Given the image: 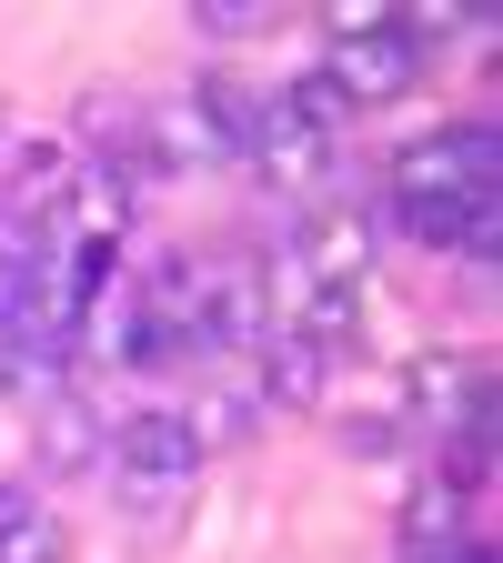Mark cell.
Returning <instances> with one entry per match:
<instances>
[{
  "instance_id": "obj_1",
  "label": "cell",
  "mask_w": 503,
  "mask_h": 563,
  "mask_svg": "<svg viewBox=\"0 0 503 563\" xmlns=\"http://www.w3.org/2000/svg\"><path fill=\"white\" fill-rule=\"evenodd\" d=\"M434 433V443H453V433H493V363L483 352H423V363L403 373V433Z\"/></svg>"
},
{
  "instance_id": "obj_2",
  "label": "cell",
  "mask_w": 503,
  "mask_h": 563,
  "mask_svg": "<svg viewBox=\"0 0 503 563\" xmlns=\"http://www.w3.org/2000/svg\"><path fill=\"white\" fill-rule=\"evenodd\" d=\"M81 473H111V402H91V383H70L31 402V483H81Z\"/></svg>"
},
{
  "instance_id": "obj_3",
  "label": "cell",
  "mask_w": 503,
  "mask_h": 563,
  "mask_svg": "<svg viewBox=\"0 0 503 563\" xmlns=\"http://www.w3.org/2000/svg\"><path fill=\"white\" fill-rule=\"evenodd\" d=\"M272 342V302H262V262H201L192 282V352H262Z\"/></svg>"
},
{
  "instance_id": "obj_4",
  "label": "cell",
  "mask_w": 503,
  "mask_h": 563,
  "mask_svg": "<svg viewBox=\"0 0 503 563\" xmlns=\"http://www.w3.org/2000/svg\"><path fill=\"white\" fill-rule=\"evenodd\" d=\"M111 473L141 483H201V443L182 402H111Z\"/></svg>"
},
{
  "instance_id": "obj_5",
  "label": "cell",
  "mask_w": 503,
  "mask_h": 563,
  "mask_svg": "<svg viewBox=\"0 0 503 563\" xmlns=\"http://www.w3.org/2000/svg\"><path fill=\"white\" fill-rule=\"evenodd\" d=\"M182 111H192V131L211 141V162H252V141H262V91L242 81V70L201 60L192 81H182Z\"/></svg>"
},
{
  "instance_id": "obj_6",
  "label": "cell",
  "mask_w": 503,
  "mask_h": 563,
  "mask_svg": "<svg viewBox=\"0 0 503 563\" xmlns=\"http://www.w3.org/2000/svg\"><path fill=\"white\" fill-rule=\"evenodd\" d=\"M322 70H332V91L352 101V121H363V111H383V101H403L423 81V51L403 31H373V41H332Z\"/></svg>"
},
{
  "instance_id": "obj_7",
  "label": "cell",
  "mask_w": 503,
  "mask_h": 563,
  "mask_svg": "<svg viewBox=\"0 0 503 563\" xmlns=\"http://www.w3.org/2000/svg\"><path fill=\"white\" fill-rule=\"evenodd\" d=\"M252 393H262V412H332V363L303 332H272L252 352Z\"/></svg>"
},
{
  "instance_id": "obj_8",
  "label": "cell",
  "mask_w": 503,
  "mask_h": 563,
  "mask_svg": "<svg viewBox=\"0 0 503 563\" xmlns=\"http://www.w3.org/2000/svg\"><path fill=\"white\" fill-rule=\"evenodd\" d=\"M262 101H272V121H282V131L322 141V152H342V131H352V101L332 91V70H322V60H313V70H293V81L262 91Z\"/></svg>"
},
{
  "instance_id": "obj_9",
  "label": "cell",
  "mask_w": 503,
  "mask_h": 563,
  "mask_svg": "<svg viewBox=\"0 0 503 563\" xmlns=\"http://www.w3.org/2000/svg\"><path fill=\"white\" fill-rule=\"evenodd\" d=\"M463 504H473V493H453L444 473H423L403 493V553H453L463 543Z\"/></svg>"
},
{
  "instance_id": "obj_10",
  "label": "cell",
  "mask_w": 503,
  "mask_h": 563,
  "mask_svg": "<svg viewBox=\"0 0 503 563\" xmlns=\"http://www.w3.org/2000/svg\"><path fill=\"white\" fill-rule=\"evenodd\" d=\"M182 412H192V443H201V453H232V443H252L262 422H272L252 383H211V393H201V402H182Z\"/></svg>"
},
{
  "instance_id": "obj_11",
  "label": "cell",
  "mask_w": 503,
  "mask_h": 563,
  "mask_svg": "<svg viewBox=\"0 0 503 563\" xmlns=\"http://www.w3.org/2000/svg\"><path fill=\"white\" fill-rule=\"evenodd\" d=\"M192 493H201V483H141V473H111V504H121V523H131L141 543H162V533L192 514Z\"/></svg>"
},
{
  "instance_id": "obj_12",
  "label": "cell",
  "mask_w": 503,
  "mask_h": 563,
  "mask_svg": "<svg viewBox=\"0 0 503 563\" xmlns=\"http://www.w3.org/2000/svg\"><path fill=\"white\" fill-rule=\"evenodd\" d=\"M0 563H70V523L41 504V514H21L11 533H0Z\"/></svg>"
},
{
  "instance_id": "obj_13",
  "label": "cell",
  "mask_w": 503,
  "mask_h": 563,
  "mask_svg": "<svg viewBox=\"0 0 503 563\" xmlns=\"http://www.w3.org/2000/svg\"><path fill=\"white\" fill-rule=\"evenodd\" d=\"M192 31L201 41H252V31H272V11L262 0H192Z\"/></svg>"
},
{
  "instance_id": "obj_14",
  "label": "cell",
  "mask_w": 503,
  "mask_h": 563,
  "mask_svg": "<svg viewBox=\"0 0 503 563\" xmlns=\"http://www.w3.org/2000/svg\"><path fill=\"white\" fill-rule=\"evenodd\" d=\"M373 31H393L383 0H332V11H322V51H332V41H373Z\"/></svg>"
},
{
  "instance_id": "obj_15",
  "label": "cell",
  "mask_w": 503,
  "mask_h": 563,
  "mask_svg": "<svg viewBox=\"0 0 503 563\" xmlns=\"http://www.w3.org/2000/svg\"><path fill=\"white\" fill-rule=\"evenodd\" d=\"M21 514H41V483L31 473H0V533H11Z\"/></svg>"
},
{
  "instance_id": "obj_16",
  "label": "cell",
  "mask_w": 503,
  "mask_h": 563,
  "mask_svg": "<svg viewBox=\"0 0 503 563\" xmlns=\"http://www.w3.org/2000/svg\"><path fill=\"white\" fill-rule=\"evenodd\" d=\"M21 141H31V121H21L11 101H0V181H11V162H21Z\"/></svg>"
}]
</instances>
